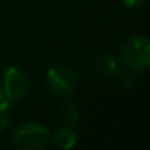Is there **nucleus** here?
<instances>
[{
    "label": "nucleus",
    "instance_id": "f257e3e1",
    "mask_svg": "<svg viewBox=\"0 0 150 150\" xmlns=\"http://www.w3.org/2000/svg\"><path fill=\"white\" fill-rule=\"evenodd\" d=\"M122 63L134 72L144 71L150 63V41L144 35H134L128 38L119 52Z\"/></svg>",
    "mask_w": 150,
    "mask_h": 150
},
{
    "label": "nucleus",
    "instance_id": "1a4fd4ad",
    "mask_svg": "<svg viewBox=\"0 0 150 150\" xmlns=\"http://www.w3.org/2000/svg\"><path fill=\"white\" fill-rule=\"evenodd\" d=\"M119 78H121V80H119V81H121V84H122L124 87H127V88H128V87H131V86L134 84V77H132V75H131L129 72H122Z\"/></svg>",
    "mask_w": 150,
    "mask_h": 150
},
{
    "label": "nucleus",
    "instance_id": "9b49d317",
    "mask_svg": "<svg viewBox=\"0 0 150 150\" xmlns=\"http://www.w3.org/2000/svg\"><path fill=\"white\" fill-rule=\"evenodd\" d=\"M9 124V119L6 118V113H3V115H0V129H3V128H6V125Z\"/></svg>",
    "mask_w": 150,
    "mask_h": 150
},
{
    "label": "nucleus",
    "instance_id": "20e7f679",
    "mask_svg": "<svg viewBox=\"0 0 150 150\" xmlns=\"http://www.w3.org/2000/svg\"><path fill=\"white\" fill-rule=\"evenodd\" d=\"M47 84L56 94H71L77 88V74L66 63H56L47 71Z\"/></svg>",
    "mask_w": 150,
    "mask_h": 150
},
{
    "label": "nucleus",
    "instance_id": "7ed1b4c3",
    "mask_svg": "<svg viewBox=\"0 0 150 150\" xmlns=\"http://www.w3.org/2000/svg\"><path fill=\"white\" fill-rule=\"evenodd\" d=\"M49 140H50L49 131L43 125L34 124V122L24 124L19 128H16L13 132V143L18 147H22L27 150L41 149L49 143Z\"/></svg>",
    "mask_w": 150,
    "mask_h": 150
},
{
    "label": "nucleus",
    "instance_id": "39448f33",
    "mask_svg": "<svg viewBox=\"0 0 150 150\" xmlns=\"http://www.w3.org/2000/svg\"><path fill=\"white\" fill-rule=\"evenodd\" d=\"M93 69L100 77L112 78L118 71V63L109 53H102V54L96 56V59L93 60Z\"/></svg>",
    "mask_w": 150,
    "mask_h": 150
},
{
    "label": "nucleus",
    "instance_id": "0eeeda50",
    "mask_svg": "<svg viewBox=\"0 0 150 150\" xmlns=\"http://www.w3.org/2000/svg\"><path fill=\"white\" fill-rule=\"evenodd\" d=\"M62 113H63V118L69 122V124H77L78 122V110L71 102H68L63 109H62Z\"/></svg>",
    "mask_w": 150,
    "mask_h": 150
},
{
    "label": "nucleus",
    "instance_id": "f03ea898",
    "mask_svg": "<svg viewBox=\"0 0 150 150\" xmlns=\"http://www.w3.org/2000/svg\"><path fill=\"white\" fill-rule=\"evenodd\" d=\"M30 88V81L27 74L18 66H9L3 71L0 78V91L9 100L22 99Z\"/></svg>",
    "mask_w": 150,
    "mask_h": 150
},
{
    "label": "nucleus",
    "instance_id": "6e6552de",
    "mask_svg": "<svg viewBox=\"0 0 150 150\" xmlns=\"http://www.w3.org/2000/svg\"><path fill=\"white\" fill-rule=\"evenodd\" d=\"M11 100L0 91V115H3V113H6L9 109H11V103H9Z\"/></svg>",
    "mask_w": 150,
    "mask_h": 150
},
{
    "label": "nucleus",
    "instance_id": "9d476101",
    "mask_svg": "<svg viewBox=\"0 0 150 150\" xmlns=\"http://www.w3.org/2000/svg\"><path fill=\"white\" fill-rule=\"evenodd\" d=\"M122 3L128 8H140L146 3V0H122Z\"/></svg>",
    "mask_w": 150,
    "mask_h": 150
},
{
    "label": "nucleus",
    "instance_id": "423d86ee",
    "mask_svg": "<svg viewBox=\"0 0 150 150\" xmlns=\"http://www.w3.org/2000/svg\"><path fill=\"white\" fill-rule=\"evenodd\" d=\"M50 140L53 141V144L56 147L63 149V150H69L77 143V135L69 128H59L50 135Z\"/></svg>",
    "mask_w": 150,
    "mask_h": 150
}]
</instances>
